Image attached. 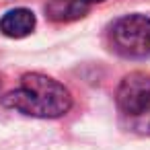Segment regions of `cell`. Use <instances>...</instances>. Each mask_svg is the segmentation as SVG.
I'll return each mask as SVG.
<instances>
[{"instance_id": "7a4b0ae2", "label": "cell", "mask_w": 150, "mask_h": 150, "mask_svg": "<svg viewBox=\"0 0 150 150\" xmlns=\"http://www.w3.org/2000/svg\"><path fill=\"white\" fill-rule=\"evenodd\" d=\"M111 45L125 58H144L150 54V19L144 15H127L111 29Z\"/></svg>"}, {"instance_id": "8992f818", "label": "cell", "mask_w": 150, "mask_h": 150, "mask_svg": "<svg viewBox=\"0 0 150 150\" xmlns=\"http://www.w3.org/2000/svg\"><path fill=\"white\" fill-rule=\"evenodd\" d=\"M88 2H103V0H88Z\"/></svg>"}, {"instance_id": "277c9868", "label": "cell", "mask_w": 150, "mask_h": 150, "mask_svg": "<svg viewBox=\"0 0 150 150\" xmlns=\"http://www.w3.org/2000/svg\"><path fill=\"white\" fill-rule=\"evenodd\" d=\"M35 29V15L27 8H13L0 19V31L6 37H27Z\"/></svg>"}, {"instance_id": "3957f363", "label": "cell", "mask_w": 150, "mask_h": 150, "mask_svg": "<svg viewBox=\"0 0 150 150\" xmlns=\"http://www.w3.org/2000/svg\"><path fill=\"white\" fill-rule=\"evenodd\" d=\"M117 105L127 115H142L150 109V76L144 72L127 74L117 86Z\"/></svg>"}, {"instance_id": "5b68a950", "label": "cell", "mask_w": 150, "mask_h": 150, "mask_svg": "<svg viewBox=\"0 0 150 150\" xmlns=\"http://www.w3.org/2000/svg\"><path fill=\"white\" fill-rule=\"evenodd\" d=\"M88 0H47L45 11L47 17L54 21H76L86 15L88 11Z\"/></svg>"}, {"instance_id": "6da1fadb", "label": "cell", "mask_w": 150, "mask_h": 150, "mask_svg": "<svg viewBox=\"0 0 150 150\" xmlns=\"http://www.w3.org/2000/svg\"><path fill=\"white\" fill-rule=\"evenodd\" d=\"M6 107L31 117H60L70 105L72 97L64 84L43 74H27L21 84L4 97Z\"/></svg>"}]
</instances>
